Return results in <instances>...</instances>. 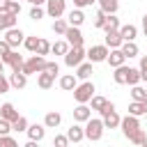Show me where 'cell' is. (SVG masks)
<instances>
[{
  "instance_id": "6da1fadb",
  "label": "cell",
  "mask_w": 147,
  "mask_h": 147,
  "mask_svg": "<svg viewBox=\"0 0 147 147\" xmlns=\"http://www.w3.org/2000/svg\"><path fill=\"white\" fill-rule=\"evenodd\" d=\"M94 96V83L92 80H83L74 87V99L76 103H90V99Z\"/></svg>"
},
{
  "instance_id": "7a4b0ae2",
  "label": "cell",
  "mask_w": 147,
  "mask_h": 147,
  "mask_svg": "<svg viewBox=\"0 0 147 147\" xmlns=\"http://www.w3.org/2000/svg\"><path fill=\"white\" fill-rule=\"evenodd\" d=\"M83 131H85V138H87V140L96 142V140L103 138V131H106V129H103V122H101V119H92V117H90V119L85 122Z\"/></svg>"
},
{
  "instance_id": "3957f363",
  "label": "cell",
  "mask_w": 147,
  "mask_h": 147,
  "mask_svg": "<svg viewBox=\"0 0 147 147\" xmlns=\"http://www.w3.org/2000/svg\"><path fill=\"white\" fill-rule=\"evenodd\" d=\"M46 69V57H41V55H30L28 60H25V64H23V74L25 76H32V74H41Z\"/></svg>"
},
{
  "instance_id": "277c9868",
  "label": "cell",
  "mask_w": 147,
  "mask_h": 147,
  "mask_svg": "<svg viewBox=\"0 0 147 147\" xmlns=\"http://www.w3.org/2000/svg\"><path fill=\"white\" fill-rule=\"evenodd\" d=\"M108 46L106 44H96V46H92L90 51H85V57H87V62H92V64H96V62H106V57H108Z\"/></svg>"
},
{
  "instance_id": "5b68a950",
  "label": "cell",
  "mask_w": 147,
  "mask_h": 147,
  "mask_svg": "<svg viewBox=\"0 0 147 147\" xmlns=\"http://www.w3.org/2000/svg\"><path fill=\"white\" fill-rule=\"evenodd\" d=\"M80 62H85V48L83 46H71L69 51H67V55H64V64L67 67H78Z\"/></svg>"
},
{
  "instance_id": "8992f818",
  "label": "cell",
  "mask_w": 147,
  "mask_h": 147,
  "mask_svg": "<svg viewBox=\"0 0 147 147\" xmlns=\"http://www.w3.org/2000/svg\"><path fill=\"white\" fill-rule=\"evenodd\" d=\"M46 14L51 18H62L67 11V0H46Z\"/></svg>"
},
{
  "instance_id": "52a82bcc",
  "label": "cell",
  "mask_w": 147,
  "mask_h": 147,
  "mask_svg": "<svg viewBox=\"0 0 147 147\" xmlns=\"http://www.w3.org/2000/svg\"><path fill=\"white\" fill-rule=\"evenodd\" d=\"M23 39H25V32H23L21 28H9V30H5V41H7L11 48L21 46Z\"/></svg>"
},
{
  "instance_id": "ba28073f",
  "label": "cell",
  "mask_w": 147,
  "mask_h": 147,
  "mask_svg": "<svg viewBox=\"0 0 147 147\" xmlns=\"http://www.w3.org/2000/svg\"><path fill=\"white\" fill-rule=\"evenodd\" d=\"M119 129H122V133H124V138H126L129 133H133L136 129H140V119H138V117H133V115H126V117H122Z\"/></svg>"
},
{
  "instance_id": "9c48e42d",
  "label": "cell",
  "mask_w": 147,
  "mask_h": 147,
  "mask_svg": "<svg viewBox=\"0 0 147 147\" xmlns=\"http://www.w3.org/2000/svg\"><path fill=\"white\" fill-rule=\"evenodd\" d=\"M64 39H67V44L69 46H83V32H80V28H67V32H64Z\"/></svg>"
},
{
  "instance_id": "30bf717a",
  "label": "cell",
  "mask_w": 147,
  "mask_h": 147,
  "mask_svg": "<svg viewBox=\"0 0 147 147\" xmlns=\"http://www.w3.org/2000/svg\"><path fill=\"white\" fill-rule=\"evenodd\" d=\"M90 117H92V108H90L87 103H78V106L74 108V122H78V124H85Z\"/></svg>"
},
{
  "instance_id": "8fae6325",
  "label": "cell",
  "mask_w": 147,
  "mask_h": 147,
  "mask_svg": "<svg viewBox=\"0 0 147 147\" xmlns=\"http://www.w3.org/2000/svg\"><path fill=\"white\" fill-rule=\"evenodd\" d=\"M25 133H28V140L41 142V140H44V136H46V126H44V124H28Z\"/></svg>"
},
{
  "instance_id": "7c38bea8",
  "label": "cell",
  "mask_w": 147,
  "mask_h": 147,
  "mask_svg": "<svg viewBox=\"0 0 147 147\" xmlns=\"http://www.w3.org/2000/svg\"><path fill=\"white\" fill-rule=\"evenodd\" d=\"M106 62L115 69V67H122V64H126V57H124V53L119 51V48H110L108 51V57H106Z\"/></svg>"
},
{
  "instance_id": "4fadbf2b",
  "label": "cell",
  "mask_w": 147,
  "mask_h": 147,
  "mask_svg": "<svg viewBox=\"0 0 147 147\" xmlns=\"http://www.w3.org/2000/svg\"><path fill=\"white\" fill-rule=\"evenodd\" d=\"M2 62H5V64H9V67H11V71H21V69H23V64H25L23 55H18L16 51H11L7 57H2Z\"/></svg>"
},
{
  "instance_id": "5bb4252c",
  "label": "cell",
  "mask_w": 147,
  "mask_h": 147,
  "mask_svg": "<svg viewBox=\"0 0 147 147\" xmlns=\"http://www.w3.org/2000/svg\"><path fill=\"white\" fill-rule=\"evenodd\" d=\"M101 122H103V129H117L122 117L117 115V110H108V113L101 115Z\"/></svg>"
},
{
  "instance_id": "9a60e30c",
  "label": "cell",
  "mask_w": 147,
  "mask_h": 147,
  "mask_svg": "<svg viewBox=\"0 0 147 147\" xmlns=\"http://www.w3.org/2000/svg\"><path fill=\"white\" fill-rule=\"evenodd\" d=\"M119 37H122V41H136V37H138V28L136 25H131V23H126V25H119Z\"/></svg>"
},
{
  "instance_id": "2e32d148",
  "label": "cell",
  "mask_w": 147,
  "mask_h": 147,
  "mask_svg": "<svg viewBox=\"0 0 147 147\" xmlns=\"http://www.w3.org/2000/svg\"><path fill=\"white\" fill-rule=\"evenodd\" d=\"M62 124V115L57 113V110H48L46 115H44V126L46 129H57Z\"/></svg>"
},
{
  "instance_id": "e0dca14e",
  "label": "cell",
  "mask_w": 147,
  "mask_h": 147,
  "mask_svg": "<svg viewBox=\"0 0 147 147\" xmlns=\"http://www.w3.org/2000/svg\"><path fill=\"white\" fill-rule=\"evenodd\" d=\"M67 23H69L71 28H80V25L85 23V14H83V9H71V11L67 14Z\"/></svg>"
},
{
  "instance_id": "ac0fdd59",
  "label": "cell",
  "mask_w": 147,
  "mask_h": 147,
  "mask_svg": "<svg viewBox=\"0 0 147 147\" xmlns=\"http://www.w3.org/2000/svg\"><path fill=\"white\" fill-rule=\"evenodd\" d=\"M9 85L16 87V90H23V87L28 85V76H25L23 71H11V74H9Z\"/></svg>"
},
{
  "instance_id": "d6986e66",
  "label": "cell",
  "mask_w": 147,
  "mask_h": 147,
  "mask_svg": "<svg viewBox=\"0 0 147 147\" xmlns=\"http://www.w3.org/2000/svg\"><path fill=\"white\" fill-rule=\"evenodd\" d=\"M67 138H69V142H80L83 138H85V131H83V126L76 122V124H71L69 129H67Z\"/></svg>"
},
{
  "instance_id": "ffe728a7",
  "label": "cell",
  "mask_w": 147,
  "mask_h": 147,
  "mask_svg": "<svg viewBox=\"0 0 147 147\" xmlns=\"http://www.w3.org/2000/svg\"><path fill=\"white\" fill-rule=\"evenodd\" d=\"M119 51L124 53V57H126V60H131V57H138V53H140V48H138V44H136V41H122Z\"/></svg>"
},
{
  "instance_id": "44dd1931",
  "label": "cell",
  "mask_w": 147,
  "mask_h": 147,
  "mask_svg": "<svg viewBox=\"0 0 147 147\" xmlns=\"http://www.w3.org/2000/svg\"><path fill=\"white\" fill-rule=\"evenodd\" d=\"M94 71H92V62H80L78 67H76V78L78 80H90V76H92Z\"/></svg>"
},
{
  "instance_id": "7402d4cb",
  "label": "cell",
  "mask_w": 147,
  "mask_h": 147,
  "mask_svg": "<svg viewBox=\"0 0 147 147\" xmlns=\"http://www.w3.org/2000/svg\"><path fill=\"white\" fill-rule=\"evenodd\" d=\"M0 117H2V119H7V122H14V119L18 117V110L14 108V103H9V101H7V103H2V106H0Z\"/></svg>"
},
{
  "instance_id": "603a6c76",
  "label": "cell",
  "mask_w": 147,
  "mask_h": 147,
  "mask_svg": "<svg viewBox=\"0 0 147 147\" xmlns=\"http://www.w3.org/2000/svg\"><path fill=\"white\" fill-rule=\"evenodd\" d=\"M76 85H78V78H76L74 74H64V76H60V87H62L64 92H74Z\"/></svg>"
},
{
  "instance_id": "cb8c5ba5",
  "label": "cell",
  "mask_w": 147,
  "mask_h": 147,
  "mask_svg": "<svg viewBox=\"0 0 147 147\" xmlns=\"http://www.w3.org/2000/svg\"><path fill=\"white\" fill-rule=\"evenodd\" d=\"M16 18H18V16H14L11 11L0 14V30L5 32V30H9V28H16Z\"/></svg>"
},
{
  "instance_id": "d4e9b609",
  "label": "cell",
  "mask_w": 147,
  "mask_h": 147,
  "mask_svg": "<svg viewBox=\"0 0 147 147\" xmlns=\"http://www.w3.org/2000/svg\"><path fill=\"white\" fill-rule=\"evenodd\" d=\"M99 2V9L103 14H115L119 9V0H96Z\"/></svg>"
},
{
  "instance_id": "484cf974",
  "label": "cell",
  "mask_w": 147,
  "mask_h": 147,
  "mask_svg": "<svg viewBox=\"0 0 147 147\" xmlns=\"http://www.w3.org/2000/svg\"><path fill=\"white\" fill-rule=\"evenodd\" d=\"M53 83H55V78H53L51 74H46V71L37 74V85H39L41 90H51V87H53Z\"/></svg>"
},
{
  "instance_id": "4316f807",
  "label": "cell",
  "mask_w": 147,
  "mask_h": 147,
  "mask_svg": "<svg viewBox=\"0 0 147 147\" xmlns=\"http://www.w3.org/2000/svg\"><path fill=\"white\" fill-rule=\"evenodd\" d=\"M106 106H108V99H106V96L94 94V96L90 99V108H92V110H96V113H103V110H106Z\"/></svg>"
},
{
  "instance_id": "83f0119b",
  "label": "cell",
  "mask_w": 147,
  "mask_h": 147,
  "mask_svg": "<svg viewBox=\"0 0 147 147\" xmlns=\"http://www.w3.org/2000/svg\"><path fill=\"white\" fill-rule=\"evenodd\" d=\"M106 46H108V48H119V46H122V37H119L117 30L106 32Z\"/></svg>"
},
{
  "instance_id": "f1b7e54d",
  "label": "cell",
  "mask_w": 147,
  "mask_h": 147,
  "mask_svg": "<svg viewBox=\"0 0 147 147\" xmlns=\"http://www.w3.org/2000/svg\"><path fill=\"white\" fill-rule=\"evenodd\" d=\"M69 48H71V46L67 44V39H57L55 44H51V53H53V55H67Z\"/></svg>"
},
{
  "instance_id": "f546056e",
  "label": "cell",
  "mask_w": 147,
  "mask_h": 147,
  "mask_svg": "<svg viewBox=\"0 0 147 147\" xmlns=\"http://www.w3.org/2000/svg\"><path fill=\"white\" fill-rule=\"evenodd\" d=\"M126 74H129V67L122 64V67H115V74H113V80L117 85H126Z\"/></svg>"
},
{
  "instance_id": "4dcf8cb0",
  "label": "cell",
  "mask_w": 147,
  "mask_h": 147,
  "mask_svg": "<svg viewBox=\"0 0 147 147\" xmlns=\"http://www.w3.org/2000/svg\"><path fill=\"white\" fill-rule=\"evenodd\" d=\"M103 32H113V30H119V18L115 16V14H108L106 16V23H103V28H101Z\"/></svg>"
},
{
  "instance_id": "1f68e13d",
  "label": "cell",
  "mask_w": 147,
  "mask_h": 147,
  "mask_svg": "<svg viewBox=\"0 0 147 147\" xmlns=\"http://www.w3.org/2000/svg\"><path fill=\"white\" fill-rule=\"evenodd\" d=\"M131 99L133 101H145L147 99V90L140 85H131Z\"/></svg>"
},
{
  "instance_id": "d6a6232c",
  "label": "cell",
  "mask_w": 147,
  "mask_h": 147,
  "mask_svg": "<svg viewBox=\"0 0 147 147\" xmlns=\"http://www.w3.org/2000/svg\"><path fill=\"white\" fill-rule=\"evenodd\" d=\"M145 136H147V133H145V129L140 126V129H136L133 133H129V136H126V140H129V142H133V145H140V142L145 140Z\"/></svg>"
},
{
  "instance_id": "836d02e7",
  "label": "cell",
  "mask_w": 147,
  "mask_h": 147,
  "mask_svg": "<svg viewBox=\"0 0 147 147\" xmlns=\"http://www.w3.org/2000/svg\"><path fill=\"white\" fill-rule=\"evenodd\" d=\"M67 28H69L67 18H55V21H53V32H55V34H62V37H64Z\"/></svg>"
},
{
  "instance_id": "e575fe53",
  "label": "cell",
  "mask_w": 147,
  "mask_h": 147,
  "mask_svg": "<svg viewBox=\"0 0 147 147\" xmlns=\"http://www.w3.org/2000/svg\"><path fill=\"white\" fill-rule=\"evenodd\" d=\"M48 53H51V44H48V41H46L44 37H39V41H37V51H34V55H41V57H44V55H48Z\"/></svg>"
},
{
  "instance_id": "d590c367",
  "label": "cell",
  "mask_w": 147,
  "mask_h": 147,
  "mask_svg": "<svg viewBox=\"0 0 147 147\" xmlns=\"http://www.w3.org/2000/svg\"><path fill=\"white\" fill-rule=\"evenodd\" d=\"M129 115H133V117H140V115H145L142 101H131V103H129Z\"/></svg>"
},
{
  "instance_id": "8d00e7d4",
  "label": "cell",
  "mask_w": 147,
  "mask_h": 147,
  "mask_svg": "<svg viewBox=\"0 0 147 147\" xmlns=\"http://www.w3.org/2000/svg\"><path fill=\"white\" fill-rule=\"evenodd\" d=\"M28 124H30V122H28L23 115H18V117L11 122V131H18V133H21V131H25V129H28Z\"/></svg>"
},
{
  "instance_id": "74e56055",
  "label": "cell",
  "mask_w": 147,
  "mask_h": 147,
  "mask_svg": "<svg viewBox=\"0 0 147 147\" xmlns=\"http://www.w3.org/2000/svg\"><path fill=\"white\" fill-rule=\"evenodd\" d=\"M140 83V71L129 67V74H126V85H138Z\"/></svg>"
},
{
  "instance_id": "f35d334b",
  "label": "cell",
  "mask_w": 147,
  "mask_h": 147,
  "mask_svg": "<svg viewBox=\"0 0 147 147\" xmlns=\"http://www.w3.org/2000/svg\"><path fill=\"white\" fill-rule=\"evenodd\" d=\"M44 14H46V9H44V7H37V5H32V7H30V18H32V21H41V18H44Z\"/></svg>"
},
{
  "instance_id": "ab89813d",
  "label": "cell",
  "mask_w": 147,
  "mask_h": 147,
  "mask_svg": "<svg viewBox=\"0 0 147 147\" xmlns=\"http://www.w3.org/2000/svg\"><path fill=\"white\" fill-rule=\"evenodd\" d=\"M53 147H69V138H67V133H57V136L53 138Z\"/></svg>"
},
{
  "instance_id": "60d3db41",
  "label": "cell",
  "mask_w": 147,
  "mask_h": 147,
  "mask_svg": "<svg viewBox=\"0 0 147 147\" xmlns=\"http://www.w3.org/2000/svg\"><path fill=\"white\" fill-rule=\"evenodd\" d=\"M37 41H39V37H25V39H23V46H25L30 53H34V51H37Z\"/></svg>"
},
{
  "instance_id": "b9f144b4",
  "label": "cell",
  "mask_w": 147,
  "mask_h": 147,
  "mask_svg": "<svg viewBox=\"0 0 147 147\" xmlns=\"http://www.w3.org/2000/svg\"><path fill=\"white\" fill-rule=\"evenodd\" d=\"M138 71H140V80L147 83V55H140V67H138Z\"/></svg>"
},
{
  "instance_id": "7bdbcfd3",
  "label": "cell",
  "mask_w": 147,
  "mask_h": 147,
  "mask_svg": "<svg viewBox=\"0 0 147 147\" xmlns=\"http://www.w3.org/2000/svg\"><path fill=\"white\" fill-rule=\"evenodd\" d=\"M44 71H46V74H51V76L55 78V76L60 74V64H57V62H48V60H46V69H44Z\"/></svg>"
},
{
  "instance_id": "ee69618b",
  "label": "cell",
  "mask_w": 147,
  "mask_h": 147,
  "mask_svg": "<svg viewBox=\"0 0 147 147\" xmlns=\"http://www.w3.org/2000/svg\"><path fill=\"white\" fill-rule=\"evenodd\" d=\"M106 16H108V14H103V11L99 9V11L94 14V28H99V30H101V28H103V23H106Z\"/></svg>"
},
{
  "instance_id": "f6af8a7d",
  "label": "cell",
  "mask_w": 147,
  "mask_h": 147,
  "mask_svg": "<svg viewBox=\"0 0 147 147\" xmlns=\"http://www.w3.org/2000/svg\"><path fill=\"white\" fill-rule=\"evenodd\" d=\"M0 147H18V142L11 136H0Z\"/></svg>"
},
{
  "instance_id": "bcb514c9",
  "label": "cell",
  "mask_w": 147,
  "mask_h": 147,
  "mask_svg": "<svg viewBox=\"0 0 147 147\" xmlns=\"http://www.w3.org/2000/svg\"><path fill=\"white\" fill-rule=\"evenodd\" d=\"M11 51H14V48H11V46H9L5 39H0V60H2V57H7Z\"/></svg>"
},
{
  "instance_id": "7dc6e473",
  "label": "cell",
  "mask_w": 147,
  "mask_h": 147,
  "mask_svg": "<svg viewBox=\"0 0 147 147\" xmlns=\"http://www.w3.org/2000/svg\"><path fill=\"white\" fill-rule=\"evenodd\" d=\"M9 87H11V85H9V78H7L5 74H0V94H7Z\"/></svg>"
},
{
  "instance_id": "c3c4849f",
  "label": "cell",
  "mask_w": 147,
  "mask_h": 147,
  "mask_svg": "<svg viewBox=\"0 0 147 147\" xmlns=\"http://www.w3.org/2000/svg\"><path fill=\"white\" fill-rule=\"evenodd\" d=\"M9 131H11V122L0 117V136H9Z\"/></svg>"
},
{
  "instance_id": "681fc988",
  "label": "cell",
  "mask_w": 147,
  "mask_h": 147,
  "mask_svg": "<svg viewBox=\"0 0 147 147\" xmlns=\"http://www.w3.org/2000/svg\"><path fill=\"white\" fill-rule=\"evenodd\" d=\"M9 11H11L14 16H18V14H21V2H18V0H11V2H9Z\"/></svg>"
},
{
  "instance_id": "f907efd6",
  "label": "cell",
  "mask_w": 147,
  "mask_h": 147,
  "mask_svg": "<svg viewBox=\"0 0 147 147\" xmlns=\"http://www.w3.org/2000/svg\"><path fill=\"white\" fill-rule=\"evenodd\" d=\"M96 0H74V7L76 9H83V7H90V5H94Z\"/></svg>"
},
{
  "instance_id": "816d5d0a",
  "label": "cell",
  "mask_w": 147,
  "mask_h": 147,
  "mask_svg": "<svg viewBox=\"0 0 147 147\" xmlns=\"http://www.w3.org/2000/svg\"><path fill=\"white\" fill-rule=\"evenodd\" d=\"M9 2H11V0H0V14L9 11Z\"/></svg>"
},
{
  "instance_id": "f5cc1de1",
  "label": "cell",
  "mask_w": 147,
  "mask_h": 147,
  "mask_svg": "<svg viewBox=\"0 0 147 147\" xmlns=\"http://www.w3.org/2000/svg\"><path fill=\"white\" fill-rule=\"evenodd\" d=\"M28 2H30V5H37V7H44V5H46V0H28Z\"/></svg>"
},
{
  "instance_id": "db71d44e",
  "label": "cell",
  "mask_w": 147,
  "mask_h": 147,
  "mask_svg": "<svg viewBox=\"0 0 147 147\" xmlns=\"http://www.w3.org/2000/svg\"><path fill=\"white\" fill-rule=\"evenodd\" d=\"M23 147H39V142H34V140H28Z\"/></svg>"
},
{
  "instance_id": "11a10c76",
  "label": "cell",
  "mask_w": 147,
  "mask_h": 147,
  "mask_svg": "<svg viewBox=\"0 0 147 147\" xmlns=\"http://www.w3.org/2000/svg\"><path fill=\"white\" fill-rule=\"evenodd\" d=\"M142 32H145V34H147V14H145V16H142Z\"/></svg>"
},
{
  "instance_id": "9f6ffc18",
  "label": "cell",
  "mask_w": 147,
  "mask_h": 147,
  "mask_svg": "<svg viewBox=\"0 0 147 147\" xmlns=\"http://www.w3.org/2000/svg\"><path fill=\"white\" fill-rule=\"evenodd\" d=\"M142 108H145V115H147V99L142 101Z\"/></svg>"
},
{
  "instance_id": "6f0895ef",
  "label": "cell",
  "mask_w": 147,
  "mask_h": 147,
  "mask_svg": "<svg viewBox=\"0 0 147 147\" xmlns=\"http://www.w3.org/2000/svg\"><path fill=\"white\" fill-rule=\"evenodd\" d=\"M140 147H147V136H145V140L140 142Z\"/></svg>"
},
{
  "instance_id": "680465c9",
  "label": "cell",
  "mask_w": 147,
  "mask_h": 147,
  "mask_svg": "<svg viewBox=\"0 0 147 147\" xmlns=\"http://www.w3.org/2000/svg\"><path fill=\"white\" fill-rule=\"evenodd\" d=\"M2 71H5V62L0 60V74H2Z\"/></svg>"
}]
</instances>
